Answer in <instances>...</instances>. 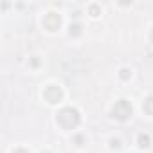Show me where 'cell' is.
I'll return each mask as SVG.
<instances>
[{
	"label": "cell",
	"mask_w": 153,
	"mask_h": 153,
	"mask_svg": "<svg viewBox=\"0 0 153 153\" xmlns=\"http://www.w3.org/2000/svg\"><path fill=\"white\" fill-rule=\"evenodd\" d=\"M79 112L76 110V108H70V106H67V108H61L58 114H56V121H58V124L63 128V130H74L76 126L79 124Z\"/></svg>",
	"instance_id": "6da1fadb"
},
{
	"label": "cell",
	"mask_w": 153,
	"mask_h": 153,
	"mask_svg": "<svg viewBox=\"0 0 153 153\" xmlns=\"http://www.w3.org/2000/svg\"><path fill=\"white\" fill-rule=\"evenodd\" d=\"M112 114H114L115 119H119V121H126V119L131 115V105H130V101H126V99L117 101L115 106H114V110H112Z\"/></svg>",
	"instance_id": "7a4b0ae2"
},
{
	"label": "cell",
	"mask_w": 153,
	"mask_h": 153,
	"mask_svg": "<svg viewBox=\"0 0 153 153\" xmlns=\"http://www.w3.org/2000/svg\"><path fill=\"white\" fill-rule=\"evenodd\" d=\"M43 97L49 101V103H58V101H61V97H63V92H61V88L59 87H56V85H49L45 90H43Z\"/></svg>",
	"instance_id": "3957f363"
},
{
	"label": "cell",
	"mask_w": 153,
	"mask_h": 153,
	"mask_svg": "<svg viewBox=\"0 0 153 153\" xmlns=\"http://www.w3.org/2000/svg\"><path fill=\"white\" fill-rule=\"evenodd\" d=\"M59 24H61V18H59V15H56V13H49V15L43 18V25H45L47 31H56V29L59 27Z\"/></svg>",
	"instance_id": "277c9868"
},
{
	"label": "cell",
	"mask_w": 153,
	"mask_h": 153,
	"mask_svg": "<svg viewBox=\"0 0 153 153\" xmlns=\"http://www.w3.org/2000/svg\"><path fill=\"white\" fill-rule=\"evenodd\" d=\"M142 110H144L146 114L153 115V96H149V97L144 101V105H142Z\"/></svg>",
	"instance_id": "5b68a950"
},
{
	"label": "cell",
	"mask_w": 153,
	"mask_h": 153,
	"mask_svg": "<svg viewBox=\"0 0 153 153\" xmlns=\"http://www.w3.org/2000/svg\"><path fill=\"white\" fill-rule=\"evenodd\" d=\"M139 146L140 148H148L149 146V135H139Z\"/></svg>",
	"instance_id": "8992f818"
},
{
	"label": "cell",
	"mask_w": 153,
	"mask_h": 153,
	"mask_svg": "<svg viewBox=\"0 0 153 153\" xmlns=\"http://www.w3.org/2000/svg\"><path fill=\"white\" fill-rule=\"evenodd\" d=\"M81 33V25H70V36H78Z\"/></svg>",
	"instance_id": "52a82bcc"
},
{
	"label": "cell",
	"mask_w": 153,
	"mask_h": 153,
	"mask_svg": "<svg viewBox=\"0 0 153 153\" xmlns=\"http://www.w3.org/2000/svg\"><path fill=\"white\" fill-rule=\"evenodd\" d=\"M130 74H131V72H130L128 68H123V70H121V78L126 79V78H130Z\"/></svg>",
	"instance_id": "ba28073f"
},
{
	"label": "cell",
	"mask_w": 153,
	"mask_h": 153,
	"mask_svg": "<svg viewBox=\"0 0 153 153\" xmlns=\"http://www.w3.org/2000/svg\"><path fill=\"white\" fill-rule=\"evenodd\" d=\"M90 13H92V16H97L99 15V7L97 6H90Z\"/></svg>",
	"instance_id": "9c48e42d"
},
{
	"label": "cell",
	"mask_w": 153,
	"mask_h": 153,
	"mask_svg": "<svg viewBox=\"0 0 153 153\" xmlns=\"http://www.w3.org/2000/svg\"><path fill=\"white\" fill-rule=\"evenodd\" d=\"M15 153H29V151H27V149H22V148H20V149H15Z\"/></svg>",
	"instance_id": "30bf717a"
},
{
	"label": "cell",
	"mask_w": 153,
	"mask_h": 153,
	"mask_svg": "<svg viewBox=\"0 0 153 153\" xmlns=\"http://www.w3.org/2000/svg\"><path fill=\"white\" fill-rule=\"evenodd\" d=\"M151 40H153V29H151Z\"/></svg>",
	"instance_id": "8fae6325"
}]
</instances>
